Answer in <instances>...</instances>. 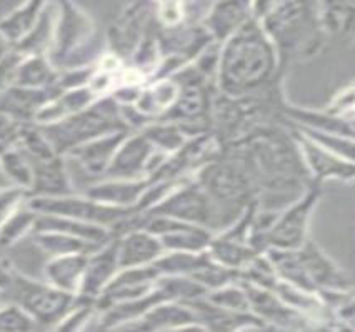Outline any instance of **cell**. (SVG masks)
<instances>
[{"instance_id": "obj_1", "label": "cell", "mask_w": 355, "mask_h": 332, "mask_svg": "<svg viewBox=\"0 0 355 332\" xmlns=\"http://www.w3.org/2000/svg\"><path fill=\"white\" fill-rule=\"evenodd\" d=\"M277 64L275 45L257 20L250 17L220 44L217 90L229 97L254 95L274 76Z\"/></svg>"}, {"instance_id": "obj_2", "label": "cell", "mask_w": 355, "mask_h": 332, "mask_svg": "<svg viewBox=\"0 0 355 332\" xmlns=\"http://www.w3.org/2000/svg\"><path fill=\"white\" fill-rule=\"evenodd\" d=\"M55 26L49 59L59 70L89 67L104 52L97 51L94 19L73 0H53Z\"/></svg>"}, {"instance_id": "obj_3", "label": "cell", "mask_w": 355, "mask_h": 332, "mask_svg": "<svg viewBox=\"0 0 355 332\" xmlns=\"http://www.w3.org/2000/svg\"><path fill=\"white\" fill-rule=\"evenodd\" d=\"M259 24L275 45L279 62L287 53L299 59H312L324 47L325 35L317 22V14L304 0H279Z\"/></svg>"}, {"instance_id": "obj_4", "label": "cell", "mask_w": 355, "mask_h": 332, "mask_svg": "<svg viewBox=\"0 0 355 332\" xmlns=\"http://www.w3.org/2000/svg\"><path fill=\"white\" fill-rule=\"evenodd\" d=\"M40 127L44 128L60 156H67L78 145L90 142L102 135L130 131L122 117L121 106L115 102L112 95L98 97L87 109L77 112L67 119H62L59 122L51 124V126Z\"/></svg>"}, {"instance_id": "obj_5", "label": "cell", "mask_w": 355, "mask_h": 332, "mask_svg": "<svg viewBox=\"0 0 355 332\" xmlns=\"http://www.w3.org/2000/svg\"><path fill=\"white\" fill-rule=\"evenodd\" d=\"M7 301L15 302L37 322L39 329H53L67 315L76 302V294L53 288L47 281H37L17 269L14 284L6 294Z\"/></svg>"}, {"instance_id": "obj_6", "label": "cell", "mask_w": 355, "mask_h": 332, "mask_svg": "<svg viewBox=\"0 0 355 332\" xmlns=\"http://www.w3.org/2000/svg\"><path fill=\"white\" fill-rule=\"evenodd\" d=\"M27 204L37 214L62 215V217L77 219V221L98 224V226L109 227L112 231L119 224L129 219L132 214H137L134 209H119V207L102 204L85 194L78 196L76 192L59 197L28 196Z\"/></svg>"}, {"instance_id": "obj_7", "label": "cell", "mask_w": 355, "mask_h": 332, "mask_svg": "<svg viewBox=\"0 0 355 332\" xmlns=\"http://www.w3.org/2000/svg\"><path fill=\"white\" fill-rule=\"evenodd\" d=\"M147 214L167 215L185 222L199 224L210 231L218 226L220 217L218 206L193 177H187L171 196Z\"/></svg>"}, {"instance_id": "obj_8", "label": "cell", "mask_w": 355, "mask_h": 332, "mask_svg": "<svg viewBox=\"0 0 355 332\" xmlns=\"http://www.w3.org/2000/svg\"><path fill=\"white\" fill-rule=\"evenodd\" d=\"M320 199L319 185H313L305 192L304 197L294 202L291 209L277 215L275 222L267 231L263 238V252L267 249H280V251H297L307 240L309 219L313 207Z\"/></svg>"}, {"instance_id": "obj_9", "label": "cell", "mask_w": 355, "mask_h": 332, "mask_svg": "<svg viewBox=\"0 0 355 332\" xmlns=\"http://www.w3.org/2000/svg\"><path fill=\"white\" fill-rule=\"evenodd\" d=\"M154 12L155 6L148 0H132L130 3H127L107 31L109 51L129 62L144 37L150 32L148 27Z\"/></svg>"}, {"instance_id": "obj_10", "label": "cell", "mask_w": 355, "mask_h": 332, "mask_svg": "<svg viewBox=\"0 0 355 332\" xmlns=\"http://www.w3.org/2000/svg\"><path fill=\"white\" fill-rule=\"evenodd\" d=\"M217 206L241 202L250 194L249 172L230 160L212 159L193 176Z\"/></svg>"}, {"instance_id": "obj_11", "label": "cell", "mask_w": 355, "mask_h": 332, "mask_svg": "<svg viewBox=\"0 0 355 332\" xmlns=\"http://www.w3.org/2000/svg\"><path fill=\"white\" fill-rule=\"evenodd\" d=\"M144 227L160 239L164 251L205 252L214 239L212 231L199 224L185 222L167 215L144 214Z\"/></svg>"}, {"instance_id": "obj_12", "label": "cell", "mask_w": 355, "mask_h": 332, "mask_svg": "<svg viewBox=\"0 0 355 332\" xmlns=\"http://www.w3.org/2000/svg\"><path fill=\"white\" fill-rule=\"evenodd\" d=\"M294 256L304 277L317 294L322 290H337V292L354 290L352 281L312 240H305L302 247L294 251Z\"/></svg>"}, {"instance_id": "obj_13", "label": "cell", "mask_w": 355, "mask_h": 332, "mask_svg": "<svg viewBox=\"0 0 355 332\" xmlns=\"http://www.w3.org/2000/svg\"><path fill=\"white\" fill-rule=\"evenodd\" d=\"M295 145L299 147L300 156L307 171L317 182L340 181L355 182V164L354 162L337 156L324 145L304 134L300 128L294 131Z\"/></svg>"}, {"instance_id": "obj_14", "label": "cell", "mask_w": 355, "mask_h": 332, "mask_svg": "<svg viewBox=\"0 0 355 332\" xmlns=\"http://www.w3.org/2000/svg\"><path fill=\"white\" fill-rule=\"evenodd\" d=\"M157 149L142 132L129 134L115 152L105 177L109 179H148V167Z\"/></svg>"}, {"instance_id": "obj_15", "label": "cell", "mask_w": 355, "mask_h": 332, "mask_svg": "<svg viewBox=\"0 0 355 332\" xmlns=\"http://www.w3.org/2000/svg\"><path fill=\"white\" fill-rule=\"evenodd\" d=\"M123 329L135 331H177V329H202L199 315L189 302L162 301L152 307L139 321L129 324Z\"/></svg>"}, {"instance_id": "obj_16", "label": "cell", "mask_w": 355, "mask_h": 332, "mask_svg": "<svg viewBox=\"0 0 355 332\" xmlns=\"http://www.w3.org/2000/svg\"><path fill=\"white\" fill-rule=\"evenodd\" d=\"M119 271H121V265H119L117 238H115L87 257L84 279H82L78 294L90 299H98L109 288Z\"/></svg>"}, {"instance_id": "obj_17", "label": "cell", "mask_w": 355, "mask_h": 332, "mask_svg": "<svg viewBox=\"0 0 355 332\" xmlns=\"http://www.w3.org/2000/svg\"><path fill=\"white\" fill-rule=\"evenodd\" d=\"M315 14L325 39L355 44V0H319Z\"/></svg>"}, {"instance_id": "obj_18", "label": "cell", "mask_w": 355, "mask_h": 332, "mask_svg": "<svg viewBox=\"0 0 355 332\" xmlns=\"http://www.w3.org/2000/svg\"><path fill=\"white\" fill-rule=\"evenodd\" d=\"M164 254L160 239L146 227H134L117 235V256L121 269L154 264Z\"/></svg>"}, {"instance_id": "obj_19", "label": "cell", "mask_w": 355, "mask_h": 332, "mask_svg": "<svg viewBox=\"0 0 355 332\" xmlns=\"http://www.w3.org/2000/svg\"><path fill=\"white\" fill-rule=\"evenodd\" d=\"M34 167V182L28 196L59 197L76 192L67 169V157L57 156L42 160H31Z\"/></svg>"}, {"instance_id": "obj_20", "label": "cell", "mask_w": 355, "mask_h": 332, "mask_svg": "<svg viewBox=\"0 0 355 332\" xmlns=\"http://www.w3.org/2000/svg\"><path fill=\"white\" fill-rule=\"evenodd\" d=\"M129 135V131L114 132V134L102 135L98 139L90 140V142L78 145V147L70 151L67 159L76 160L82 167V171L92 177L105 176L110 162H112L115 152L121 147L123 139Z\"/></svg>"}, {"instance_id": "obj_21", "label": "cell", "mask_w": 355, "mask_h": 332, "mask_svg": "<svg viewBox=\"0 0 355 332\" xmlns=\"http://www.w3.org/2000/svg\"><path fill=\"white\" fill-rule=\"evenodd\" d=\"M60 92L59 87L53 89H31V87L10 85L0 95V110L22 124L34 122L37 114L49 101Z\"/></svg>"}, {"instance_id": "obj_22", "label": "cell", "mask_w": 355, "mask_h": 332, "mask_svg": "<svg viewBox=\"0 0 355 332\" xmlns=\"http://www.w3.org/2000/svg\"><path fill=\"white\" fill-rule=\"evenodd\" d=\"M250 19V0H217L202 20L216 42H224Z\"/></svg>"}, {"instance_id": "obj_23", "label": "cell", "mask_w": 355, "mask_h": 332, "mask_svg": "<svg viewBox=\"0 0 355 332\" xmlns=\"http://www.w3.org/2000/svg\"><path fill=\"white\" fill-rule=\"evenodd\" d=\"M148 184H150L148 179H109L107 177L105 181L90 185L84 194L102 204L135 210Z\"/></svg>"}, {"instance_id": "obj_24", "label": "cell", "mask_w": 355, "mask_h": 332, "mask_svg": "<svg viewBox=\"0 0 355 332\" xmlns=\"http://www.w3.org/2000/svg\"><path fill=\"white\" fill-rule=\"evenodd\" d=\"M97 94L89 85L78 87V89L60 90L52 101H49L39 110L34 124L37 126H51L62 119H67L77 112L87 109L97 101Z\"/></svg>"}, {"instance_id": "obj_25", "label": "cell", "mask_w": 355, "mask_h": 332, "mask_svg": "<svg viewBox=\"0 0 355 332\" xmlns=\"http://www.w3.org/2000/svg\"><path fill=\"white\" fill-rule=\"evenodd\" d=\"M180 84L173 77L157 78L142 87L137 102L134 103L140 114L150 120L162 119L179 99Z\"/></svg>"}, {"instance_id": "obj_26", "label": "cell", "mask_w": 355, "mask_h": 332, "mask_svg": "<svg viewBox=\"0 0 355 332\" xmlns=\"http://www.w3.org/2000/svg\"><path fill=\"white\" fill-rule=\"evenodd\" d=\"M51 3L52 0H22L17 7L0 17V32L15 47L20 40L26 39L34 31Z\"/></svg>"}, {"instance_id": "obj_27", "label": "cell", "mask_w": 355, "mask_h": 332, "mask_svg": "<svg viewBox=\"0 0 355 332\" xmlns=\"http://www.w3.org/2000/svg\"><path fill=\"white\" fill-rule=\"evenodd\" d=\"M87 257L89 254H67L53 256L44 267V279L53 288L65 292H80L82 279H84Z\"/></svg>"}, {"instance_id": "obj_28", "label": "cell", "mask_w": 355, "mask_h": 332, "mask_svg": "<svg viewBox=\"0 0 355 332\" xmlns=\"http://www.w3.org/2000/svg\"><path fill=\"white\" fill-rule=\"evenodd\" d=\"M35 231L64 232V234L73 235V238L84 239L87 242L96 244V246H105V244H109L110 240L115 239L114 231L109 229V227L51 214H39Z\"/></svg>"}, {"instance_id": "obj_29", "label": "cell", "mask_w": 355, "mask_h": 332, "mask_svg": "<svg viewBox=\"0 0 355 332\" xmlns=\"http://www.w3.org/2000/svg\"><path fill=\"white\" fill-rule=\"evenodd\" d=\"M60 70L52 64L47 53L24 56L15 72V85L31 89H53L59 87Z\"/></svg>"}, {"instance_id": "obj_30", "label": "cell", "mask_w": 355, "mask_h": 332, "mask_svg": "<svg viewBox=\"0 0 355 332\" xmlns=\"http://www.w3.org/2000/svg\"><path fill=\"white\" fill-rule=\"evenodd\" d=\"M31 238L40 251L51 257L67 254H92V252L102 247L57 231H34Z\"/></svg>"}, {"instance_id": "obj_31", "label": "cell", "mask_w": 355, "mask_h": 332, "mask_svg": "<svg viewBox=\"0 0 355 332\" xmlns=\"http://www.w3.org/2000/svg\"><path fill=\"white\" fill-rule=\"evenodd\" d=\"M37 219H39V214L27 204V201L17 207L0 227V249L14 247L27 235H32V232L35 231Z\"/></svg>"}, {"instance_id": "obj_32", "label": "cell", "mask_w": 355, "mask_h": 332, "mask_svg": "<svg viewBox=\"0 0 355 332\" xmlns=\"http://www.w3.org/2000/svg\"><path fill=\"white\" fill-rule=\"evenodd\" d=\"M140 132L150 140L157 151H162L168 156L182 149L189 140L182 127L175 122H168V120H154V122L147 124Z\"/></svg>"}, {"instance_id": "obj_33", "label": "cell", "mask_w": 355, "mask_h": 332, "mask_svg": "<svg viewBox=\"0 0 355 332\" xmlns=\"http://www.w3.org/2000/svg\"><path fill=\"white\" fill-rule=\"evenodd\" d=\"M0 172L9 179L12 185L26 189L27 192L34 182V167L28 157L19 147L0 152Z\"/></svg>"}, {"instance_id": "obj_34", "label": "cell", "mask_w": 355, "mask_h": 332, "mask_svg": "<svg viewBox=\"0 0 355 332\" xmlns=\"http://www.w3.org/2000/svg\"><path fill=\"white\" fill-rule=\"evenodd\" d=\"M17 147L31 160L49 159V157H53L59 153L55 151V147H53L51 139L44 132V128L34 122L24 124Z\"/></svg>"}, {"instance_id": "obj_35", "label": "cell", "mask_w": 355, "mask_h": 332, "mask_svg": "<svg viewBox=\"0 0 355 332\" xmlns=\"http://www.w3.org/2000/svg\"><path fill=\"white\" fill-rule=\"evenodd\" d=\"M205 299L212 302L214 306L222 307L225 310H232V313H249L250 310L249 297H247L245 289L242 288L239 281L209 290L205 294Z\"/></svg>"}, {"instance_id": "obj_36", "label": "cell", "mask_w": 355, "mask_h": 332, "mask_svg": "<svg viewBox=\"0 0 355 332\" xmlns=\"http://www.w3.org/2000/svg\"><path fill=\"white\" fill-rule=\"evenodd\" d=\"M39 329L37 322L19 304L6 301L0 306V331L27 332Z\"/></svg>"}, {"instance_id": "obj_37", "label": "cell", "mask_w": 355, "mask_h": 332, "mask_svg": "<svg viewBox=\"0 0 355 332\" xmlns=\"http://www.w3.org/2000/svg\"><path fill=\"white\" fill-rule=\"evenodd\" d=\"M325 112L338 119L355 120V81L334 95Z\"/></svg>"}, {"instance_id": "obj_38", "label": "cell", "mask_w": 355, "mask_h": 332, "mask_svg": "<svg viewBox=\"0 0 355 332\" xmlns=\"http://www.w3.org/2000/svg\"><path fill=\"white\" fill-rule=\"evenodd\" d=\"M28 199V192L26 189L17 188V185H7L0 188V227L10 217L17 207H20Z\"/></svg>"}, {"instance_id": "obj_39", "label": "cell", "mask_w": 355, "mask_h": 332, "mask_svg": "<svg viewBox=\"0 0 355 332\" xmlns=\"http://www.w3.org/2000/svg\"><path fill=\"white\" fill-rule=\"evenodd\" d=\"M22 126V122L0 110V152L17 147Z\"/></svg>"}, {"instance_id": "obj_40", "label": "cell", "mask_w": 355, "mask_h": 332, "mask_svg": "<svg viewBox=\"0 0 355 332\" xmlns=\"http://www.w3.org/2000/svg\"><path fill=\"white\" fill-rule=\"evenodd\" d=\"M22 57V53L14 51L7 57L0 59V95L6 92L10 85H14L15 72H17Z\"/></svg>"}, {"instance_id": "obj_41", "label": "cell", "mask_w": 355, "mask_h": 332, "mask_svg": "<svg viewBox=\"0 0 355 332\" xmlns=\"http://www.w3.org/2000/svg\"><path fill=\"white\" fill-rule=\"evenodd\" d=\"M15 272H17V267L6 256H0V294L6 296L9 292L14 284Z\"/></svg>"}, {"instance_id": "obj_42", "label": "cell", "mask_w": 355, "mask_h": 332, "mask_svg": "<svg viewBox=\"0 0 355 332\" xmlns=\"http://www.w3.org/2000/svg\"><path fill=\"white\" fill-rule=\"evenodd\" d=\"M14 51H15L14 44H12L10 40L7 39V37L3 35L2 32H0V59L7 57V56H9V53H12Z\"/></svg>"}, {"instance_id": "obj_43", "label": "cell", "mask_w": 355, "mask_h": 332, "mask_svg": "<svg viewBox=\"0 0 355 332\" xmlns=\"http://www.w3.org/2000/svg\"><path fill=\"white\" fill-rule=\"evenodd\" d=\"M3 302H6V301H3V294H0V306H2Z\"/></svg>"}, {"instance_id": "obj_44", "label": "cell", "mask_w": 355, "mask_h": 332, "mask_svg": "<svg viewBox=\"0 0 355 332\" xmlns=\"http://www.w3.org/2000/svg\"><path fill=\"white\" fill-rule=\"evenodd\" d=\"M159 2H164V0H155V3H159Z\"/></svg>"}, {"instance_id": "obj_45", "label": "cell", "mask_w": 355, "mask_h": 332, "mask_svg": "<svg viewBox=\"0 0 355 332\" xmlns=\"http://www.w3.org/2000/svg\"><path fill=\"white\" fill-rule=\"evenodd\" d=\"M185 2H187V0H185Z\"/></svg>"}, {"instance_id": "obj_46", "label": "cell", "mask_w": 355, "mask_h": 332, "mask_svg": "<svg viewBox=\"0 0 355 332\" xmlns=\"http://www.w3.org/2000/svg\"><path fill=\"white\" fill-rule=\"evenodd\" d=\"M354 122H355V120H354Z\"/></svg>"}]
</instances>
